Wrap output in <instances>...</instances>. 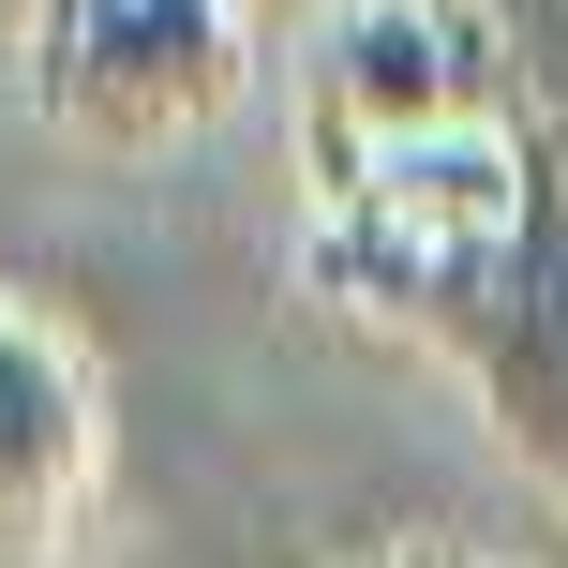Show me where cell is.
I'll list each match as a JSON object with an SVG mask.
<instances>
[{"mask_svg": "<svg viewBox=\"0 0 568 568\" xmlns=\"http://www.w3.org/2000/svg\"><path fill=\"white\" fill-rule=\"evenodd\" d=\"M374 314L419 329L434 359L479 389L494 449H509L524 479L568 509V150H539V180H524V210H509L494 240L404 270Z\"/></svg>", "mask_w": 568, "mask_h": 568, "instance_id": "cell-1", "label": "cell"}, {"mask_svg": "<svg viewBox=\"0 0 568 568\" xmlns=\"http://www.w3.org/2000/svg\"><path fill=\"white\" fill-rule=\"evenodd\" d=\"M90 464H105V404H90V359L45 329V314L0 300V568H45L90 509Z\"/></svg>", "mask_w": 568, "mask_h": 568, "instance_id": "cell-4", "label": "cell"}, {"mask_svg": "<svg viewBox=\"0 0 568 568\" xmlns=\"http://www.w3.org/2000/svg\"><path fill=\"white\" fill-rule=\"evenodd\" d=\"M359 568H479V554H449V539H404V554H359Z\"/></svg>", "mask_w": 568, "mask_h": 568, "instance_id": "cell-5", "label": "cell"}, {"mask_svg": "<svg viewBox=\"0 0 568 568\" xmlns=\"http://www.w3.org/2000/svg\"><path fill=\"white\" fill-rule=\"evenodd\" d=\"M419 135H509V30L479 0H329L300 45V150L314 195Z\"/></svg>", "mask_w": 568, "mask_h": 568, "instance_id": "cell-2", "label": "cell"}, {"mask_svg": "<svg viewBox=\"0 0 568 568\" xmlns=\"http://www.w3.org/2000/svg\"><path fill=\"white\" fill-rule=\"evenodd\" d=\"M30 105L75 150H180L240 105V0H30Z\"/></svg>", "mask_w": 568, "mask_h": 568, "instance_id": "cell-3", "label": "cell"}]
</instances>
